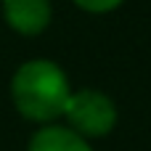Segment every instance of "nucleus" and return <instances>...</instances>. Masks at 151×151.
I'll return each mask as SVG.
<instances>
[{"label": "nucleus", "mask_w": 151, "mask_h": 151, "mask_svg": "<svg viewBox=\"0 0 151 151\" xmlns=\"http://www.w3.org/2000/svg\"><path fill=\"white\" fill-rule=\"evenodd\" d=\"M64 119L82 138L98 141V138H106L117 127L119 111H117L114 98L106 96L104 90L80 88V90H72L66 109H64Z\"/></svg>", "instance_id": "nucleus-2"}, {"label": "nucleus", "mask_w": 151, "mask_h": 151, "mask_svg": "<svg viewBox=\"0 0 151 151\" xmlns=\"http://www.w3.org/2000/svg\"><path fill=\"white\" fill-rule=\"evenodd\" d=\"M27 151H93V146L69 125L50 122V125H40V130L32 133Z\"/></svg>", "instance_id": "nucleus-4"}, {"label": "nucleus", "mask_w": 151, "mask_h": 151, "mask_svg": "<svg viewBox=\"0 0 151 151\" xmlns=\"http://www.w3.org/2000/svg\"><path fill=\"white\" fill-rule=\"evenodd\" d=\"M122 3H125V0H74V5H77L80 11H85V13H96V16H101V13H111V11H117Z\"/></svg>", "instance_id": "nucleus-5"}, {"label": "nucleus", "mask_w": 151, "mask_h": 151, "mask_svg": "<svg viewBox=\"0 0 151 151\" xmlns=\"http://www.w3.org/2000/svg\"><path fill=\"white\" fill-rule=\"evenodd\" d=\"M72 85L66 72L50 58H29L16 66L11 77V101L13 109L37 125H50L64 117Z\"/></svg>", "instance_id": "nucleus-1"}, {"label": "nucleus", "mask_w": 151, "mask_h": 151, "mask_svg": "<svg viewBox=\"0 0 151 151\" xmlns=\"http://www.w3.org/2000/svg\"><path fill=\"white\" fill-rule=\"evenodd\" d=\"M0 5H3V19L8 29H13L21 37L42 35L53 21L50 0H3Z\"/></svg>", "instance_id": "nucleus-3"}, {"label": "nucleus", "mask_w": 151, "mask_h": 151, "mask_svg": "<svg viewBox=\"0 0 151 151\" xmlns=\"http://www.w3.org/2000/svg\"><path fill=\"white\" fill-rule=\"evenodd\" d=\"M0 3H3V0H0Z\"/></svg>", "instance_id": "nucleus-6"}]
</instances>
